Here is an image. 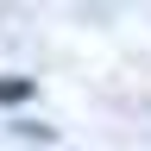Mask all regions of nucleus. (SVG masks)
I'll use <instances>...</instances> for the list:
<instances>
[{
	"mask_svg": "<svg viewBox=\"0 0 151 151\" xmlns=\"http://www.w3.org/2000/svg\"><path fill=\"white\" fill-rule=\"evenodd\" d=\"M32 94H38L32 76H6V82H0V107H19V101H32Z\"/></svg>",
	"mask_w": 151,
	"mask_h": 151,
	"instance_id": "nucleus-1",
	"label": "nucleus"
}]
</instances>
